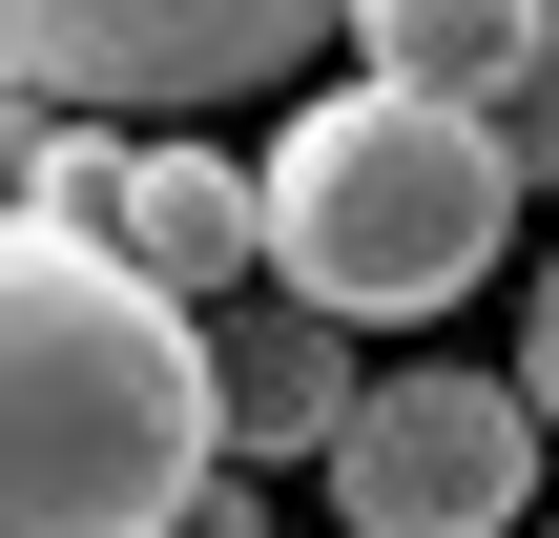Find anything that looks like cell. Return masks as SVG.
I'll return each instance as SVG.
<instances>
[{
	"label": "cell",
	"mask_w": 559,
	"mask_h": 538,
	"mask_svg": "<svg viewBox=\"0 0 559 538\" xmlns=\"http://www.w3.org/2000/svg\"><path fill=\"white\" fill-rule=\"evenodd\" d=\"M249 187H270V290H311L332 332H415L519 249V145L415 83H311L249 145Z\"/></svg>",
	"instance_id": "7a4b0ae2"
},
{
	"label": "cell",
	"mask_w": 559,
	"mask_h": 538,
	"mask_svg": "<svg viewBox=\"0 0 559 538\" xmlns=\"http://www.w3.org/2000/svg\"><path fill=\"white\" fill-rule=\"evenodd\" d=\"M166 538H270V498H249V477H207V498H187Z\"/></svg>",
	"instance_id": "8fae6325"
},
{
	"label": "cell",
	"mask_w": 559,
	"mask_h": 538,
	"mask_svg": "<svg viewBox=\"0 0 559 538\" xmlns=\"http://www.w3.org/2000/svg\"><path fill=\"white\" fill-rule=\"evenodd\" d=\"M498 145H519V187H539V166H559V21H539V62L498 83Z\"/></svg>",
	"instance_id": "9c48e42d"
},
{
	"label": "cell",
	"mask_w": 559,
	"mask_h": 538,
	"mask_svg": "<svg viewBox=\"0 0 559 538\" xmlns=\"http://www.w3.org/2000/svg\"><path fill=\"white\" fill-rule=\"evenodd\" d=\"M104 166H124V145H83L62 104L0 83V228H104Z\"/></svg>",
	"instance_id": "ba28073f"
},
{
	"label": "cell",
	"mask_w": 559,
	"mask_h": 538,
	"mask_svg": "<svg viewBox=\"0 0 559 538\" xmlns=\"http://www.w3.org/2000/svg\"><path fill=\"white\" fill-rule=\"evenodd\" d=\"M519 394H539V435H559V270H539V311H519Z\"/></svg>",
	"instance_id": "30bf717a"
},
{
	"label": "cell",
	"mask_w": 559,
	"mask_h": 538,
	"mask_svg": "<svg viewBox=\"0 0 559 538\" xmlns=\"http://www.w3.org/2000/svg\"><path fill=\"white\" fill-rule=\"evenodd\" d=\"M353 394H373V373H353V332H332L311 290H270V270H249V290L207 311V415H228V477L332 456V435H353Z\"/></svg>",
	"instance_id": "8992f818"
},
{
	"label": "cell",
	"mask_w": 559,
	"mask_h": 538,
	"mask_svg": "<svg viewBox=\"0 0 559 538\" xmlns=\"http://www.w3.org/2000/svg\"><path fill=\"white\" fill-rule=\"evenodd\" d=\"M207 477V311H166L83 228H0V538H166Z\"/></svg>",
	"instance_id": "6da1fadb"
},
{
	"label": "cell",
	"mask_w": 559,
	"mask_h": 538,
	"mask_svg": "<svg viewBox=\"0 0 559 538\" xmlns=\"http://www.w3.org/2000/svg\"><path fill=\"white\" fill-rule=\"evenodd\" d=\"M539 498V394L519 373H373L353 394V435H332V518L353 538H498Z\"/></svg>",
	"instance_id": "277c9868"
},
{
	"label": "cell",
	"mask_w": 559,
	"mask_h": 538,
	"mask_svg": "<svg viewBox=\"0 0 559 538\" xmlns=\"http://www.w3.org/2000/svg\"><path fill=\"white\" fill-rule=\"evenodd\" d=\"M559 0H353V83H415V104H477L498 124V83L539 62Z\"/></svg>",
	"instance_id": "52a82bcc"
},
{
	"label": "cell",
	"mask_w": 559,
	"mask_h": 538,
	"mask_svg": "<svg viewBox=\"0 0 559 538\" xmlns=\"http://www.w3.org/2000/svg\"><path fill=\"white\" fill-rule=\"evenodd\" d=\"M311 41H353V0H0V83L62 124H207L270 104Z\"/></svg>",
	"instance_id": "3957f363"
},
{
	"label": "cell",
	"mask_w": 559,
	"mask_h": 538,
	"mask_svg": "<svg viewBox=\"0 0 559 538\" xmlns=\"http://www.w3.org/2000/svg\"><path fill=\"white\" fill-rule=\"evenodd\" d=\"M83 249H124L166 311H228V290L270 270V187H249V145H124Z\"/></svg>",
	"instance_id": "5b68a950"
}]
</instances>
